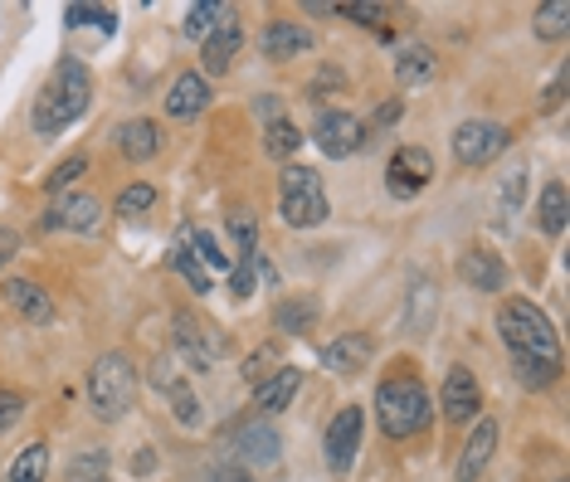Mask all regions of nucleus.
Returning a JSON list of instances; mask_svg holds the SVG:
<instances>
[{"label": "nucleus", "mask_w": 570, "mask_h": 482, "mask_svg": "<svg viewBox=\"0 0 570 482\" xmlns=\"http://www.w3.org/2000/svg\"><path fill=\"white\" fill-rule=\"evenodd\" d=\"M88 102H94V78L79 59H63L55 78L40 88V98H35V132H63L88 112Z\"/></svg>", "instance_id": "obj_1"}, {"label": "nucleus", "mask_w": 570, "mask_h": 482, "mask_svg": "<svg viewBox=\"0 0 570 482\" xmlns=\"http://www.w3.org/2000/svg\"><path fill=\"white\" fill-rule=\"evenodd\" d=\"M375 420L391 439H410V434H424L434 420V405H430V390H424L414 375H391L375 390Z\"/></svg>", "instance_id": "obj_2"}, {"label": "nucleus", "mask_w": 570, "mask_h": 482, "mask_svg": "<svg viewBox=\"0 0 570 482\" xmlns=\"http://www.w3.org/2000/svg\"><path fill=\"white\" fill-rule=\"evenodd\" d=\"M498 332H502V342H508L512 356H531V361H551V366H561L556 327H551V317L537 303H522V297H517V303H502Z\"/></svg>", "instance_id": "obj_3"}, {"label": "nucleus", "mask_w": 570, "mask_h": 482, "mask_svg": "<svg viewBox=\"0 0 570 482\" xmlns=\"http://www.w3.org/2000/svg\"><path fill=\"white\" fill-rule=\"evenodd\" d=\"M278 210L293 229H317L327 219V190L313 166H283L278 176Z\"/></svg>", "instance_id": "obj_4"}, {"label": "nucleus", "mask_w": 570, "mask_h": 482, "mask_svg": "<svg viewBox=\"0 0 570 482\" xmlns=\"http://www.w3.org/2000/svg\"><path fill=\"white\" fill-rule=\"evenodd\" d=\"M88 400H94V414L98 420H122L127 410L137 405V371L127 356H102L94 375H88Z\"/></svg>", "instance_id": "obj_5"}, {"label": "nucleus", "mask_w": 570, "mask_h": 482, "mask_svg": "<svg viewBox=\"0 0 570 482\" xmlns=\"http://www.w3.org/2000/svg\"><path fill=\"white\" fill-rule=\"evenodd\" d=\"M171 327H176V346H180V356H186L190 371H215L219 366V356H225V336H219L210 322L196 317V312H186V307H176Z\"/></svg>", "instance_id": "obj_6"}, {"label": "nucleus", "mask_w": 570, "mask_h": 482, "mask_svg": "<svg viewBox=\"0 0 570 482\" xmlns=\"http://www.w3.org/2000/svg\"><path fill=\"white\" fill-rule=\"evenodd\" d=\"M508 127H498V122H459V132H453V156H459L463 166H488V161H498L502 151H508Z\"/></svg>", "instance_id": "obj_7"}, {"label": "nucleus", "mask_w": 570, "mask_h": 482, "mask_svg": "<svg viewBox=\"0 0 570 482\" xmlns=\"http://www.w3.org/2000/svg\"><path fill=\"white\" fill-rule=\"evenodd\" d=\"M356 449H361V410L346 405V410L332 414L327 434H322V459H327L332 473H352Z\"/></svg>", "instance_id": "obj_8"}, {"label": "nucleus", "mask_w": 570, "mask_h": 482, "mask_svg": "<svg viewBox=\"0 0 570 482\" xmlns=\"http://www.w3.org/2000/svg\"><path fill=\"white\" fill-rule=\"evenodd\" d=\"M430 180H434V156L424 147H400L391 156V166H385V186H391V195H400V200L420 195Z\"/></svg>", "instance_id": "obj_9"}, {"label": "nucleus", "mask_w": 570, "mask_h": 482, "mask_svg": "<svg viewBox=\"0 0 570 482\" xmlns=\"http://www.w3.org/2000/svg\"><path fill=\"white\" fill-rule=\"evenodd\" d=\"M439 410H444V420H453V424L473 420V414L483 410V390H478V381H473L469 366H453V371L444 375V390H439Z\"/></svg>", "instance_id": "obj_10"}, {"label": "nucleus", "mask_w": 570, "mask_h": 482, "mask_svg": "<svg viewBox=\"0 0 570 482\" xmlns=\"http://www.w3.org/2000/svg\"><path fill=\"white\" fill-rule=\"evenodd\" d=\"M361 137H366V132H361V117H352V112H322L317 117V132H313L322 156H332V161L352 156L361 147Z\"/></svg>", "instance_id": "obj_11"}, {"label": "nucleus", "mask_w": 570, "mask_h": 482, "mask_svg": "<svg viewBox=\"0 0 570 482\" xmlns=\"http://www.w3.org/2000/svg\"><path fill=\"white\" fill-rule=\"evenodd\" d=\"M235 453L249 468H274L283 459V439H278V429L274 424H264V420H254V424H244L239 434H235Z\"/></svg>", "instance_id": "obj_12"}, {"label": "nucleus", "mask_w": 570, "mask_h": 482, "mask_svg": "<svg viewBox=\"0 0 570 482\" xmlns=\"http://www.w3.org/2000/svg\"><path fill=\"white\" fill-rule=\"evenodd\" d=\"M492 453H498V420H483V424H478L473 434H469V444H463L453 478H459V482H478V478L488 473Z\"/></svg>", "instance_id": "obj_13"}, {"label": "nucleus", "mask_w": 570, "mask_h": 482, "mask_svg": "<svg viewBox=\"0 0 570 482\" xmlns=\"http://www.w3.org/2000/svg\"><path fill=\"white\" fill-rule=\"evenodd\" d=\"M102 225V205L94 195H63L55 210H45V229H79V234H94Z\"/></svg>", "instance_id": "obj_14"}, {"label": "nucleus", "mask_w": 570, "mask_h": 482, "mask_svg": "<svg viewBox=\"0 0 570 482\" xmlns=\"http://www.w3.org/2000/svg\"><path fill=\"white\" fill-rule=\"evenodd\" d=\"M239 45H244V30H239V16H229L219 30L205 39V49H200V69L210 73V78H219V73H229V63H235V55H239Z\"/></svg>", "instance_id": "obj_15"}, {"label": "nucleus", "mask_w": 570, "mask_h": 482, "mask_svg": "<svg viewBox=\"0 0 570 482\" xmlns=\"http://www.w3.org/2000/svg\"><path fill=\"white\" fill-rule=\"evenodd\" d=\"M459 278L469 283L473 293H502V283H508V268H502L498 254L488 249H469L459 258Z\"/></svg>", "instance_id": "obj_16"}, {"label": "nucleus", "mask_w": 570, "mask_h": 482, "mask_svg": "<svg viewBox=\"0 0 570 482\" xmlns=\"http://www.w3.org/2000/svg\"><path fill=\"white\" fill-rule=\"evenodd\" d=\"M258 45H264V55L268 59H303L307 49H313V30H303V24L297 20H274L264 30V39H258Z\"/></svg>", "instance_id": "obj_17"}, {"label": "nucleus", "mask_w": 570, "mask_h": 482, "mask_svg": "<svg viewBox=\"0 0 570 482\" xmlns=\"http://www.w3.org/2000/svg\"><path fill=\"white\" fill-rule=\"evenodd\" d=\"M205 108H210V83H205V73H180L171 83V94H166V112L190 122V117H200Z\"/></svg>", "instance_id": "obj_18"}, {"label": "nucleus", "mask_w": 570, "mask_h": 482, "mask_svg": "<svg viewBox=\"0 0 570 482\" xmlns=\"http://www.w3.org/2000/svg\"><path fill=\"white\" fill-rule=\"evenodd\" d=\"M118 151L127 156V161H151V156L161 151V127L151 122V117H132V122L118 127Z\"/></svg>", "instance_id": "obj_19"}, {"label": "nucleus", "mask_w": 570, "mask_h": 482, "mask_svg": "<svg viewBox=\"0 0 570 482\" xmlns=\"http://www.w3.org/2000/svg\"><path fill=\"white\" fill-rule=\"evenodd\" d=\"M297 385H303V371L278 366V371L268 375L264 385H254V410H264V414L288 410V405H293V395H297Z\"/></svg>", "instance_id": "obj_20"}, {"label": "nucleus", "mask_w": 570, "mask_h": 482, "mask_svg": "<svg viewBox=\"0 0 570 482\" xmlns=\"http://www.w3.org/2000/svg\"><path fill=\"white\" fill-rule=\"evenodd\" d=\"M366 361H371L366 336H342V342L322 346V366H327L332 375H356V371H366Z\"/></svg>", "instance_id": "obj_21"}, {"label": "nucleus", "mask_w": 570, "mask_h": 482, "mask_svg": "<svg viewBox=\"0 0 570 482\" xmlns=\"http://www.w3.org/2000/svg\"><path fill=\"white\" fill-rule=\"evenodd\" d=\"M6 303L16 307L24 322H49V317H55V307H49V293L40 288V283H30V278H10L6 283Z\"/></svg>", "instance_id": "obj_22"}, {"label": "nucleus", "mask_w": 570, "mask_h": 482, "mask_svg": "<svg viewBox=\"0 0 570 482\" xmlns=\"http://www.w3.org/2000/svg\"><path fill=\"white\" fill-rule=\"evenodd\" d=\"M229 16H235V6H219V0H200V6H190V10H186L180 30H186V39H210Z\"/></svg>", "instance_id": "obj_23"}, {"label": "nucleus", "mask_w": 570, "mask_h": 482, "mask_svg": "<svg viewBox=\"0 0 570 482\" xmlns=\"http://www.w3.org/2000/svg\"><path fill=\"white\" fill-rule=\"evenodd\" d=\"M313 322H317V303H313V297H283L278 312H274V327H278V332H288V336L307 332Z\"/></svg>", "instance_id": "obj_24"}, {"label": "nucleus", "mask_w": 570, "mask_h": 482, "mask_svg": "<svg viewBox=\"0 0 570 482\" xmlns=\"http://www.w3.org/2000/svg\"><path fill=\"white\" fill-rule=\"evenodd\" d=\"M171 268L190 283V293H210V273H205V264L196 258V249H190V234H186V239H176V249H171Z\"/></svg>", "instance_id": "obj_25"}, {"label": "nucleus", "mask_w": 570, "mask_h": 482, "mask_svg": "<svg viewBox=\"0 0 570 482\" xmlns=\"http://www.w3.org/2000/svg\"><path fill=\"white\" fill-rule=\"evenodd\" d=\"M430 73H434V55H430L424 45H405V49L395 55V78H400L405 88H410V83H424Z\"/></svg>", "instance_id": "obj_26"}, {"label": "nucleus", "mask_w": 570, "mask_h": 482, "mask_svg": "<svg viewBox=\"0 0 570 482\" xmlns=\"http://www.w3.org/2000/svg\"><path fill=\"white\" fill-rule=\"evenodd\" d=\"M297 147H303V132H297L288 117H274V122H264V151L274 156V161H288Z\"/></svg>", "instance_id": "obj_27"}, {"label": "nucleus", "mask_w": 570, "mask_h": 482, "mask_svg": "<svg viewBox=\"0 0 570 482\" xmlns=\"http://www.w3.org/2000/svg\"><path fill=\"white\" fill-rule=\"evenodd\" d=\"M157 385L171 395V414H176V424H186V429H196L200 424V400L190 395L186 385L176 381V375H157Z\"/></svg>", "instance_id": "obj_28"}, {"label": "nucleus", "mask_w": 570, "mask_h": 482, "mask_svg": "<svg viewBox=\"0 0 570 482\" xmlns=\"http://www.w3.org/2000/svg\"><path fill=\"white\" fill-rule=\"evenodd\" d=\"M537 219H541V229H547V234H561L566 229V186H561V180H551V186L541 190Z\"/></svg>", "instance_id": "obj_29"}, {"label": "nucleus", "mask_w": 570, "mask_h": 482, "mask_svg": "<svg viewBox=\"0 0 570 482\" xmlns=\"http://www.w3.org/2000/svg\"><path fill=\"white\" fill-rule=\"evenodd\" d=\"M45 473H49V449L45 444H30L16 463H10L6 482H45Z\"/></svg>", "instance_id": "obj_30"}, {"label": "nucleus", "mask_w": 570, "mask_h": 482, "mask_svg": "<svg viewBox=\"0 0 570 482\" xmlns=\"http://www.w3.org/2000/svg\"><path fill=\"white\" fill-rule=\"evenodd\" d=\"M512 371L527 390H547L556 375H561V366H551V361H531V356H512Z\"/></svg>", "instance_id": "obj_31"}, {"label": "nucleus", "mask_w": 570, "mask_h": 482, "mask_svg": "<svg viewBox=\"0 0 570 482\" xmlns=\"http://www.w3.org/2000/svg\"><path fill=\"white\" fill-rule=\"evenodd\" d=\"M570 30V0H551L537 10V39H561Z\"/></svg>", "instance_id": "obj_32"}, {"label": "nucleus", "mask_w": 570, "mask_h": 482, "mask_svg": "<svg viewBox=\"0 0 570 482\" xmlns=\"http://www.w3.org/2000/svg\"><path fill=\"white\" fill-rule=\"evenodd\" d=\"M108 478V449H88L69 463V482H102Z\"/></svg>", "instance_id": "obj_33"}, {"label": "nucleus", "mask_w": 570, "mask_h": 482, "mask_svg": "<svg viewBox=\"0 0 570 482\" xmlns=\"http://www.w3.org/2000/svg\"><path fill=\"white\" fill-rule=\"evenodd\" d=\"M63 20H69V30H79V24H98L102 35L118 30V16H112V10H102V6H69V10H63Z\"/></svg>", "instance_id": "obj_34"}, {"label": "nucleus", "mask_w": 570, "mask_h": 482, "mask_svg": "<svg viewBox=\"0 0 570 482\" xmlns=\"http://www.w3.org/2000/svg\"><path fill=\"white\" fill-rule=\"evenodd\" d=\"M151 205H157V190H151L147 180H137V186H127V190L118 195V215H122V219H137V215H147Z\"/></svg>", "instance_id": "obj_35"}, {"label": "nucleus", "mask_w": 570, "mask_h": 482, "mask_svg": "<svg viewBox=\"0 0 570 482\" xmlns=\"http://www.w3.org/2000/svg\"><path fill=\"white\" fill-rule=\"evenodd\" d=\"M190 249H196V258H200L205 268H225V273L235 268V264H229V254L219 249V239H215L210 229H196V234H190Z\"/></svg>", "instance_id": "obj_36"}, {"label": "nucleus", "mask_w": 570, "mask_h": 482, "mask_svg": "<svg viewBox=\"0 0 570 482\" xmlns=\"http://www.w3.org/2000/svg\"><path fill=\"white\" fill-rule=\"evenodd\" d=\"M229 234H235V244H239L244 258L258 254V219H254L249 210H235V215H229Z\"/></svg>", "instance_id": "obj_37"}, {"label": "nucleus", "mask_w": 570, "mask_h": 482, "mask_svg": "<svg viewBox=\"0 0 570 482\" xmlns=\"http://www.w3.org/2000/svg\"><path fill=\"white\" fill-rule=\"evenodd\" d=\"M522 195H527V171H522V166H517V171L502 176V219L522 210Z\"/></svg>", "instance_id": "obj_38"}, {"label": "nucleus", "mask_w": 570, "mask_h": 482, "mask_svg": "<svg viewBox=\"0 0 570 482\" xmlns=\"http://www.w3.org/2000/svg\"><path fill=\"white\" fill-rule=\"evenodd\" d=\"M83 171H88V156H83V151H73L63 166H55V176H49L45 186H49V190H69V186H73V180H79Z\"/></svg>", "instance_id": "obj_39"}, {"label": "nucleus", "mask_w": 570, "mask_h": 482, "mask_svg": "<svg viewBox=\"0 0 570 482\" xmlns=\"http://www.w3.org/2000/svg\"><path fill=\"white\" fill-rule=\"evenodd\" d=\"M274 371H278V351H254V356L244 361V381L249 385H264Z\"/></svg>", "instance_id": "obj_40"}, {"label": "nucleus", "mask_w": 570, "mask_h": 482, "mask_svg": "<svg viewBox=\"0 0 570 482\" xmlns=\"http://www.w3.org/2000/svg\"><path fill=\"white\" fill-rule=\"evenodd\" d=\"M336 16H352L356 24H371V30H381V20H385V10L381 6H366V0H346V6H332Z\"/></svg>", "instance_id": "obj_41"}, {"label": "nucleus", "mask_w": 570, "mask_h": 482, "mask_svg": "<svg viewBox=\"0 0 570 482\" xmlns=\"http://www.w3.org/2000/svg\"><path fill=\"white\" fill-rule=\"evenodd\" d=\"M24 420V395L20 390H0V434Z\"/></svg>", "instance_id": "obj_42"}, {"label": "nucleus", "mask_w": 570, "mask_h": 482, "mask_svg": "<svg viewBox=\"0 0 570 482\" xmlns=\"http://www.w3.org/2000/svg\"><path fill=\"white\" fill-rule=\"evenodd\" d=\"M254 273H258V254L244 258L239 268H229V293H235V297H249V293H254Z\"/></svg>", "instance_id": "obj_43"}, {"label": "nucleus", "mask_w": 570, "mask_h": 482, "mask_svg": "<svg viewBox=\"0 0 570 482\" xmlns=\"http://www.w3.org/2000/svg\"><path fill=\"white\" fill-rule=\"evenodd\" d=\"M561 102H566V69L551 78V88H547V102H541V112H561Z\"/></svg>", "instance_id": "obj_44"}, {"label": "nucleus", "mask_w": 570, "mask_h": 482, "mask_svg": "<svg viewBox=\"0 0 570 482\" xmlns=\"http://www.w3.org/2000/svg\"><path fill=\"white\" fill-rule=\"evenodd\" d=\"M254 112H258V117H264V122H274V117H283V102H278L274 94H264V98H258V102H254Z\"/></svg>", "instance_id": "obj_45"}, {"label": "nucleus", "mask_w": 570, "mask_h": 482, "mask_svg": "<svg viewBox=\"0 0 570 482\" xmlns=\"http://www.w3.org/2000/svg\"><path fill=\"white\" fill-rule=\"evenodd\" d=\"M20 254V234H10V229H0V264H10V258Z\"/></svg>", "instance_id": "obj_46"}, {"label": "nucleus", "mask_w": 570, "mask_h": 482, "mask_svg": "<svg viewBox=\"0 0 570 482\" xmlns=\"http://www.w3.org/2000/svg\"><path fill=\"white\" fill-rule=\"evenodd\" d=\"M400 117V102H385V108H375V127H391Z\"/></svg>", "instance_id": "obj_47"}, {"label": "nucleus", "mask_w": 570, "mask_h": 482, "mask_svg": "<svg viewBox=\"0 0 570 482\" xmlns=\"http://www.w3.org/2000/svg\"><path fill=\"white\" fill-rule=\"evenodd\" d=\"M210 482H254V478H249V473H239V468H219Z\"/></svg>", "instance_id": "obj_48"}, {"label": "nucleus", "mask_w": 570, "mask_h": 482, "mask_svg": "<svg viewBox=\"0 0 570 482\" xmlns=\"http://www.w3.org/2000/svg\"><path fill=\"white\" fill-rule=\"evenodd\" d=\"M132 468H137V473H151V468H157V453H137V459H132Z\"/></svg>", "instance_id": "obj_49"}, {"label": "nucleus", "mask_w": 570, "mask_h": 482, "mask_svg": "<svg viewBox=\"0 0 570 482\" xmlns=\"http://www.w3.org/2000/svg\"><path fill=\"white\" fill-rule=\"evenodd\" d=\"M102 482H108V478H102Z\"/></svg>", "instance_id": "obj_50"}]
</instances>
